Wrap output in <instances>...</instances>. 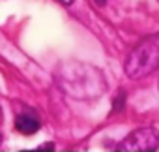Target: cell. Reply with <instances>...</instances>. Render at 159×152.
Here are the masks:
<instances>
[{
	"mask_svg": "<svg viewBox=\"0 0 159 152\" xmlns=\"http://www.w3.org/2000/svg\"><path fill=\"white\" fill-rule=\"evenodd\" d=\"M159 66V34L144 38L125 60V75L131 79H142Z\"/></svg>",
	"mask_w": 159,
	"mask_h": 152,
	"instance_id": "obj_1",
	"label": "cell"
},
{
	"mask_svg": "<svg viewBox=\"0 0 159 152\" xmlns=\"http://www.w3.org/2000/svg\"><path fill=\"white\" fill-rule=\"evenodd\" d=\"M159 148V131L155 128H139L131 131L120 145V152H152Z\"/></svg>",
	"mask_w": 159,
	"mask_h": 152,
	"instance_id": "obj_2",
	"label": "cell"
},
{
	"mask_svg": "<svg viewBox=\"0 0 159 152\" xmlns=\"http://www.w3.org/2000/svg\"><path fill=\"white\" fill-rule=\"evenodd\" d=\"M15 126L23 135H34L39 130V118L34 111H23L21 115H17L15 118Z\"/></svg>",
	"mask_w": 159,
	"mask_h": 152,
	"instance_id": "obj_3",
	"label": "cell"
},
{
	"mask_svg": "<svg viewBox=\"0 0 159 152\" xmlns=\"http://www.w3.org/2000/svg\"><path fill=\"white\" fill-rule=\"evenodd\" d=\"M94 2H96V4H98V6H101V8H103V6H105V4H107V0H94Z\"/></svg>",
	"mask_w": 159,
	"mask_h": 152,
	"instance_id": "obj_4",
	"label": "cell"
},
{
	"mask_svg": "<svg viewBox=\"0 0 159 152\" xmlns=\"http://www.w3.org/2000/svg\"><path fill=\"white\" fill-rule=\"evenodd\" d=\"M60 2H62V4H71L73 0H60Z\"/></svg>",
	"mask_w": 159,
	"mask_h": 152,
	"instance_id": "obj_5",
	"label": "cell"
},
{
	"mask_svg": "<svg viewBox=\"0 0 159 152\" xmlns=\"http://www.w3.org/2000/svg\"><path fill=\"white\" fill-rule=\"evenodd\" d=\"M0 143H2V135H0Z\"/></svg>",
	"mask_w": 159,
	"mask_h": 152,
	"instance_id": "obj_6",
	"label": "cell"
}]
</instances>
